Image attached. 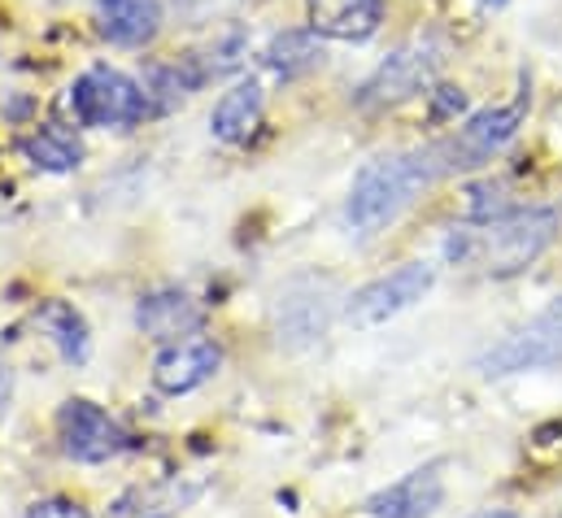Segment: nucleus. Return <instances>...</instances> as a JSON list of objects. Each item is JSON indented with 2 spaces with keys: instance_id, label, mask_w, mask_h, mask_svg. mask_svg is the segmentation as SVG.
Returning a JSON list of instances; mask_svg holds the SVG:
<instances>
[{
  "instance_id": "423d86ee",
  "label": "nucleus",
  "mask_w": 562,
  "mask_h": 518,
  "mask_svg": "<svg viewBox=\"0 0 562 518\" xmlns=\"http://www.w3.org/2000/svg\"><path fill=\"white\" fill-rule=\"evenodd\" d=\"M57 440H61V453L83 462V466H101V462H114L132 449V436L92 401L75 396L57 409Z\"/></svg>"
},
{
  "instance_id": "6e6552de",
  "label": "nucleus",
  "mask_w": 562,
  "mask_h": 518,
  "mask_svg": "<svg viewBox=\"0 0 562 518\" xmlns=\"http://www.w3.org/2000/svg\"><path fill=\"white\" fill-rule=\"evenodd\" d=\"M431 279H436V270H431L427 261H406V266H397L393 274H384V279L367 283L362 292H353V301H349V323H353V327H380V323L406 314L415 301L427 296Z\"/></svg>"
},
{
  "instance_id": "1a4fd4ad",
  "label": "nucleus",
  "mask_w": 562,
  "mask_h": 518,
  "mask_svg": "<svg viewBox=\"0 0 562 518\" xmlns=\"http://www.w3.org/2000/svg\"><path fill=\"white\" fill-rule=\"evenodd\" d=\"M223 367V349L214 340H175L157 362H153V384L170 396L201 388L218 375Z\"/></svg>"
},
{
  "instance_id": "2eb2a0df",
  "label": "nucleus",
  "mask_w": 562,
  "mask_h": 518,
  "mask_svg": "<svg viewBox=\"0 0 562 518\" xmlns=\"http://www.w3.org/2000/svg\"><path fill=\"white\" fill-rule=\"evenodd\" d=\"M35 323H40V331L61 349L66 362H83V358H88L92 340H88V323H83V314H79L75 305H66V301H44V305L35 309Z\"/></svg>"
},
{
  "instance_id": "4be33fe9",
  "label": "nucleus",
  "mask_w": 562,
  "mask_h": 518,
  "mask_svg": "<svg viewBox=\"0 0 562 518\" xmlns=\"http://www.w3.org/2000/svg\"><path fill=\"white\" fill-rule=\"evenodd\" d=\"M493 4H506V0H493Z\"/></svg>"
},
{
  "instance_id": "412c9836",
  "label": "nucleus",
  "mask_w": 562,
  "mask_h": 518,
  "mask_svg": "<svg viewBox=\"0 0 562 518\" xmlns=\"http://www.w3.org/2000/svg\"><path fill=\"white\" fill-rule=\"evenodd\" d=\"M471 518H515L510 510H475Z\"/></svg>"
},
{
  "instance_id": "6ab92c4d",
  "label": "nucleus",
  "mask_w": 562,
  "mask_h": 518,
  "mask_svg": "<svg viewBox=\"0 0 562 518\" xmlns=\"http://www.w3.org/2000/svg\"><path fill=\"white\" fill-rule=\"evenodd\" d=\"M26 518H92L79 502H66V497H48V502H35Z\"/></svg>"
},
{
  "instance_id": "f3484780",
  "label": "nucleus",
  "mask_w": 562,
  "mask_h": 518,
  "mask_svg": "<svg viewBox=\"0 0 562 518\" xmlns=\"http://www.w3.org/2000/svg\"><path fill=\"white\" fill-rule=\"evenodd\" d=\"M327 318H331V301L323 296H288L280 305V331H288V340L296 345L318 340L327 331Z\"/></svg>"
},
{
  "instance_id": "0eeeda50",
  "label": "nucleus",
  "mask_w": 562,
  "mask_h": 518,
  "mask_svg": "<svg viewBox=\"0 0 562 518\" xmlns=\"http://www.w3.org/2000/svg\"><path fill=\"white\" fill-rule=\"evenodd\" d=\"M440 57H445V48H440L436 40H415V44L397 48V53L362 83L358 105H362V110H384V105H397V101L423 92V88L436 79Z\"/></svg>"
},
{
  "instance_id": "7ed1b4c3",
  "label": "nucleus",
  "mask_w": 562,
  "mask_h": 518,
  "mask_svg": "<svg viewBox=\"0 0 562 518\" xmlns=\"http://www.w3.org/2000/svg\"><path fill=\"white\" fill-rule=\"evenodd\" d=\"M70 110L83 127H97V131H123V127H136L144 114H148V97L144 88L114 70V66H92L88 75L75 79L70 88Z\"/></svg>"
},
{
  "instance_id": "20e7f679",
  "label": "nucleus",
  "mask_w": 562,
  "mask_h": 518,
  "mask_svg": "<svg viewBox=\"0 0 562 518\" xmlns=\"http://www.w3.org/2000/svg\"><path fill=\"white\" fill-rule=\"evenodd\" d=\"M554 362H562V296L550 309H541L532 323L510 331L502 345H493L475 362V371L488 380H502V375H519V371H537V367H554Z\"/></svg>"
},
{
  "instance_id": "9d476101",
  "label": "nucleus",
  "mask_w": 562,
  "mask_h": 518,
  "mask_svg": "<svg viewBox=\"0 0 562 518\" xmlns=\"http://www.w3.org/2000/svg\"><path fill=\"white\" fill-rule=\"evenodd\" d=\"M445 502V480L436 466H423L411 471L406 480L380 488L375 497H367L362 515L367 518H427L436 515V506Z\"/></svg>"
},
{
  "instance_id": "4468645a",
  "label": "nucleus",
  "mask_w": 562,
  "mask_h": 518,
  "mask_svg": "<svg viewBox=\"0 0 562 518\" xmlns=\"http://www.w3.org/2000/svg\"><path fill=\"white\" fill-rule=\"evenodd\" d=\"M262 110H267V97H262V88L249 79V83H236L232 92H223V101L214 105V114H210V131L218 135V139H227V144H240V139H249L258 123H262Z\"/></svg>"
},
{
  "instance_id": "f8f14e48",
  "label": "nucleus",
  "mask_w": 562,
  "mask_h": 518,
  "mask_svg": "<svg viewBox=\"0 0 562 518\" xmlns=\"http://www.w3.org/2000/svg\"><path fill=\"white\" fill-rule=\"evenodd\" d=\"M97 26L119 48H144L161 31L157 0H97Z\"/></svg>"
},
{
  "instance_id": "f257e3e1",
  "label": "nucleus",
  "mask_w": 562,
  "mask_h": 518,
  "mask_svg": "<svg viewBox=\"0 0 562 518\" xmlns=\"http://www.w3.org/2000/svg\"><path fill=\"white\" fill-rule=\"evenodd\" d=\"M445 174L436 148H419V153H389L375 157L358 170L353 188H349V205L345 218L353 227V236H375L389 223H397V214L415 201L427 183H436Z\"/></svg>"
},
{
  "instance_id": "aec40b11",
  "label": "nucleus",
  "mask_w": 562,
  "mask_h": 518,
  "mask_svg": "<svg viewBox=\"0 0 562 518\" xmlns=\"http://www.w3.org/2000/svg\"><path fill=\"white\" fill-rule=\"evenodd\" d=\"M467 110V97L458 88H436V119H458Z\"/></svg>"
},
{
  "instance_id": "ddd939ff",
  "label": "nucleus",
  "mask_w": 562,
  "mask_h": 518,
  "mask_svg": "<svg viewBox=\"0 0 562 518\" xmlns=\"http://www.w3.org/2000/svg\"><path fill=\"white\" fill-rule=\"evenodd\" d=\"M136 323H140L144 336H153V340H179V336H188V331H196L201 327V305L192 301V296H183V292H148L140 296V305H136Z\"/></svg>"
},
{
  "instance_id": "a211bd4d",
  "label": "nucleus",
  "mask_w": 562,
  "mask_h": 518,
  "mask_svg": "<svg viewBox=\"0 0 562 518\" xmlns=\"http://www.w3.org/2000/svg\"><path fill=\"white\" fill-rule=\"evenodd\" d=\"M22 153L35 161V166H44V170H75L79 166V144L70 139V135H61V131H40V135H31L26 144H22Z\"/></svg>"
},
{
  "instance_id": "9b49d317",
  "label": "nucleus",
  "mask_w": 562,
  "mask_h": 518,
  "mask_svg": "<svg viewBox=\"0 0 562 518\" xmlns=\"http://www.w3.org/2000/svg\"><path fill=\"white\" fill-rule=\"evenodd\" d=\"M310 31L327 40H371L384 22V0H305Z\"/></svg>"
},
{
  "instance_id": "39448f33",
  "label": "nucleus",
  "mask_w": 562,
  "mask_h": 518,
  "mask_svg": "<svg viewBox=\"0 0 562 518\" xmlns=\"http://www.w3.org/2000/svg\"><path fill=\"white\" fill-rule=\"evenodd\" d=\"M524 114H528V92H519L515 105L480 110L475 119H467L462 131H453L449 139L431 144L436 157H440V166H445V174H453V170H475V166H484L493 153H502V148L515 139Z\"/></svg>"
},
{
  "instance_id": "f03ea898",
  "label": "nucleus",
  "mask_w": 562,
  "mask_h": 518,
  "mask_svg": "<svg viewBox=\"0 0 562 518\" xmlns=\"http://www.w3.org/2000/svg\"><path fill=\"white\" fill-rule=\"evenodd\" d=\"M554 236H559V214L528 205L488 218L480 232H458L449 254L458 261H475L484 274H519L554 245Z\"/></svg>"
},
{
  "instance_id": "dca6fc26",
  "label": "nucleus",
  "mask_w": 562,
  "mask_h": 518,
  "mask_svg": "<svg viewBox=\"0 0 562 518\" xmlns=\"http://www.w3.org/2000/svg\"><path fill=\"white\" fill-rule=\"evenodd\" d=\"M323 61V44H318V31H288L280 35L271 48H267V66L280 70L283 79L292 75H305Z\"/></svg>"
}]
</instances>
